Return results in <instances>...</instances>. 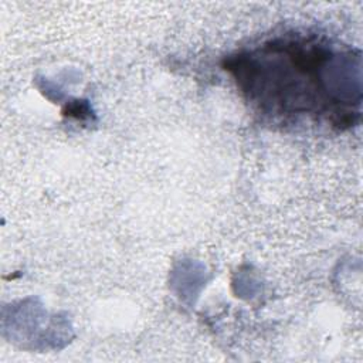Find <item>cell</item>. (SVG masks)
<instances>
[{"label":"cell","mask_w":363,"mask_h":363,"mask_svg":"<svg viewBox=\"0 0 363 363\" xmlns=\"http://www.w3.org/2000/svg\"><path fill=\"white\" fill-rule=\"evenodd\" d=\"M316 35L284 34L227 62L228 72L248 102L262 115L285 122L301 118L352 125L360 102L340 91V68L352 64Z\"/></svg>","instance_id":"1"}]
</instances>
